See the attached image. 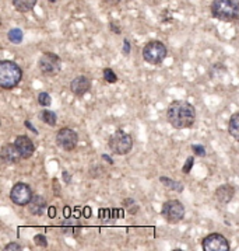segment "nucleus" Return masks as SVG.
I'll return each mask as SVG.
<instances>
[{"label": "nucleus", "mask_w": 239, "mask_h": 251, "mask_svg": "<svg viewBox=\"0 0 239 251\" xmlns=\"http://www.w3.org/2000/svg\"><path fill=\"white\" fill-rule=\"evenodd\" d=\"M104 79H105L107 83L112 84V83H116L118 81V76H116V73L112 71V69L107 68V69H104Z\"/></svg>", "instance_id": "5701e85b"}, {"label": "nucleus", "mask_w": 239, "mask_h": 251, "mask_svg": "<svg viewBox=\"0 0 239 251\" xmlns=\"http://www.w3.org/2000/svg\"><path fill=\"white\" fill-rule=\"evenodd\" d=\"M14 146H16V149L19 151V153H20V156L22 159H30L31 156L34 154V151H35L34 143H32V141H31L28 136H25V135L17 136L16 141H14Z\"/></svg>", "instance_id": "f8f14e48"}, {"label": "nucleus", "mask_w": 239, "mask_h": 251, "mask_svg": "<svg viewBox=\"0 0 239 251\" xmlns=\"http://www.w3.org/2000/svg\"><path fill=\"white\" fill-rule=\"evenodd\" d=\"M38 104H40L41 107H49L50 104H52V97H50L49 93H46V91H42L38 94Z\"/></svg>", "instance_id": "4be33fe9"}, {"label": "nucleus", "mask_w": 239, "mask_h": 251, "mask_svg": "<svg viewBox=\"0 0 239 251\" xmlns=\"http://www.w3.org/2000/svg\"><path fill=\"white\" fill-rule=\"evenodd\" d=\"M108 146H109L112 153L125 156L133 149V138L125 131L118 129L116 132H113V135H110Z\"/></svg>", "instance_id": "39448f33"}, {"label": "nucleus", "mask_w": 239, "mask_h": 251, "mask_svg": "<svg viewBox=\"0 0 239 251\" xmlns=\"http://www.w3.org/2000/svg\"><path fill=\"white\" fill-rule=\"evenodd\" d=\"M22 79L21 68L11 60H1L0 62V87L4 90H11L17 87V84Z\"/></svg>", "instance_id": "f03ea898"}, {"label": "nucleus", "mask_w": 239, "mask_h": 251, "mask_svg": "<svg viewBox=\"0 0 239 251\" xmlns=\"http://www.w3.org/2000/svg\"><path fill=\"white\" fill-rule=\"evenodd\" d=\"M159 181H161L167 188H170V190H174V191H176V192L183 191V184H182V182H176V181L171 180V178H167V177H164V176H161V177H159Z\"/></svg>", "instance_id": "a211bd4d"}, {"label": "nucleus", "mask_w": 239, "mask_h": 251, "mask_svg": "<svg viewBox=\"0 0 239 251\" xmlns=\"http://www.w3.org/2000/svg\"><path fill=\"white\" fill-rule=\"evenodd\" d=\"M204 251H228L229 241L219 233H211L201 241Z\"/></svg>", "instance_id": "9d476101"}, {"label": "nucleus", "mask_w": 239, "mask_h": 251, "mask_svg": "<svg viewBox=\"0 0 239 251\" xmlns=\"http://www.w3.org/2000/svg\"><path fill=\"white\" fill-rule=\"evenodd\" d=\"M32 190L30 188L28 184L25 182H17L13 185L10 191V200L13 203L19 205V206H25L28 205L32 200Z\"/></svg>", "instance_id": "1a4fd4ad"}, {"label": "nucleus", "mask_w": 239, "mask_h": 251, "mask_svg": "<svg viewBox=\"0 0 239 251\" xmlns=\"http://www.w3.org/2000/svg\"><path fill=\"white\" fill-rule=\"evenodd\" d=\"M24 124H25V126H27L28 129H31V131L34 132V133H38V132H37V129H35V126H34V125H31L30 121L27 120V121H25V122H24Z\"/></svg>", "instance_id": "473e14b6"}, {"label": "nucleus", "mask_w": 239, "mask_h": 251, "mask_svg": "<svg viewBox=\"0 0 239 251\" xmlns=\"http://www.w3.org/2000/svg\"><path fill=\"white\" fill-rule=\"evenodd\" d=\"M37 1L38 0H13V6L20 13H28L35 7Z\"/></svg>", "instance_id": "dca6fc26"}, {"label": "nucleus", "mask_w": 239, "mask_h": 251, "mask_svg": "<svg viewBox=\"0 0 239 251\" xmlns=\"http://www.w3.org/2000/svg\"><path fill=\"white\" fill-rule=\"evenodd\" d=\"M102 159H104V160H107L108 161V163H109L110 166H112V164H113V160H112V159H110L109 156H108V154H102Z\"/></svg>", "instance_id": "c9c22d12"}, {"label": "nucleus", "mask_w": 239, "mask_h": 251, "mask_svg": "<svg viewBox=\"0 0 239 251\" xmlns=\"http://www.w3.org/2000/svg\"><path fill=\"white\" fill-rule=\"evenodd\" d=\"M122 206H123L125 211L129 212L130 215H136V213L140 211V205L134 201L133 198H126V200H123Z\"/></svg>", "instance_id": "6ab92c4d"}, {"label": "nucleus", "mask_w": 239, "mask_h": 251, "mask_svg": "<svg viewBox=\"0 0 239 251\" xmlns=\"http://www.w3.org/2000/svg\"><path fill=\"white\" fill-rule=\"evenodd\" d=\"M192 151L196 156H201V157L206 156V148L201 146V145H192Z\"/></svg>", "instance_id": "393cba45"}, {"label": "nucleus", "mask_w": 239, "mask_h": 251, "mask_svg": "<svg viewBox=\"0 0 239 251\" xmlns=\"http://www.w3.org/2000/svg\"><path fill=\"white\" fill-rule=\"evenodd\" d=\"M228 132L235 141L239 142V111L229 118Z\"/></svg>", "instance_id": "f3484780"}, {"label": "nucleus", "mask_w": 239, "mask_h": 251, "mask_svg": "<svg viewBox=\"0 0 239 251\" xmlns=\"http://www.w3.org/2000/svg\"><path fill=\"white\" fill-rule=\"evenodd\" d=\"M102 1H104V4L108 6V7H115V6H118L120 3V0H102Z\"/></svg>", "instance_id": "c756f323"}, {"label": "nucleus", "mask_w": 239, "mask_h": 251, "mask_svg": "<svg viewBox=\"0 0 239 251\" xmlns=\"http://www.w3.org/2000/svg\"><path fill=\"white\" fill-rule=\"evenodd\" d=\"M21 249H22V247H21L19 243H9V244L4 247V250L6 251H10V250L11 251H19V250H21Z\"/></svg>", "instance_id": "bb28decb"}, {"label": "nucleus", "mask_w": 239, "mask_h": 251, "mask_svg": "<svg viewBox=\"0 0 239 251\" xmlns=\"http://www.w3.org/2000/svg\"><path fill=\"white\" fill-rule=\"evenodd\" d=\"M38 68L45 76H56L62 69V59L53 52H45L38 60Z\"/></svg>", "instance_id": "423d86ee"}, {"label": "nucleus", "mask_w": 239, "mask_h": 251, "mask_svg": "<svg viewBox=\"0 0 239 251\" xmlns=\"http://www.w3.org/2000/svg\"><path fill=\"white\" fill-rule=\"evenodd\" d=\"M0 154H1V160H3V163H6V164H16V163H19L22 159L20 156V153H19V151L16 149L14 143L13 145L9 143V145L3 146Z\"/></svg>", "instance_id": "4468645a"}, {"label": "nucleus", "mask_w": 239, "mask_h": 251, "mask_svg": "<svg viewBox=\"0 0 239 251\" xmlns=\"http://www.w3.org/2000/svg\"><path fill=\"white\" fill-rule=\"evenodd\" d=\"M34 243H35L38 247H43V249L48 247V240H46L45 234H37V236L34 237Z\"/></svg>", "instance_id": "b1692460"}, {"label": "nucleus", "mask_w": 239, "mask_h": 251, "mask_svg": "<svg viewBox=\"0 0 239 251\" xmlns=\"http://www.w3.org/2000/svg\"><path fill=\"white\" fill-rule=\"evenodd\" d=\"M91 89V79L88 76H86V75H79V76H76L71 83H70V90L71 93L74 94V96H77V97H83V96H86Z\"/></svg>", "instance_id": "9b49d317"}, {"label": "nucleus", "mask_w": 239, "mask_h": 251, "mask_svg": "<svg viewBox=\"0 0 239 251\" xmlns=\"http://www.w3.org/2000/svg\"><path fill=\"white\" fill-rule=\"evenodd\" d=\"M9 40L13 44H20L21 41H22V31L20 28H11L9 31Z\"/></svg>", "instance_id": "412c9836"}, {"label": "nucleus", "mask_w": 239, "mask_h": 251, "mask_svg": "<svg viewBox=\"0 0 239 251\" xmlns=\"http://www.w3.org/2000/svg\"><path fill=\"white\" fill-rule=\"evenodd\" d=\"M42 120L45 121V124H48L49 126H55L56 125V121H58V117L53 111L50 110H43L42 114H41Z\"/></svg>", "instance_id": "aec40b11"}, {"label": "nucleus", "mask_w": 239, "mask_h": 251, "mask_svg": "<svg viewBox=\"0 0 239 251\" xmlns=\"http://www.w3.org/2000/svg\"><path fill=\"white\" fill-rule=\"evenodd\" d=\"M48 208H49L48 202H46V200L42 195H34L30 203H28V211H30L31 215H35V216L43 215Z\"/></svg>", "instance_id": "ddd939ff"}, {"label": "nucleus", "mask_w": 239, "mask_h": 251, "mask_svg": "<svg viewBox=\"0 0 239 251\" xmlns=\"http://www.w3.org/2000/svg\"><path fill=\"white\" fill-rule=\"evenodd\" d=\"M193 163H195V157H193V156H190V157L186 159V163H185V166H183V169H182L183 174H189L190 170H192V167H193Z\"/></svg>", "instance_id": "a878e982"}, {"label": "nucleus", "mask_w": 239, "mask_h": 251, "mask_svg": "<svg viewBox=\"0 0 239 251\" xmlns=\"http://www.w3.org/2000/svg\"><path fill=\"white\" fill-rule=\"evenodd\" d=\"M122 53H123L125 56H128V55L130 53V42H129V40L123 41V50H122Z\"/></svg>", "instance_id": "c85d7f7f"}, {"label": "nucleus", "mask_w": 239, "mask_h": 251, "mask_svg": "<svg viewBox=\"0 0 239 251\" xmlns=\"http://www.w3.org/2000/svg\"><path fill=\"white\" fill-rule=\"evenodd\" d=\"M77 143H79V135L71 128H62L56 133V145L65 151H74Z\"/></svg>", "instance_id": "6e6552de"}, {"label": "nucleus", "mask_w": 239, "mask_h": 251, "mask_svg": "<svg viewBox=\"0 0 239 251\" xmlns=\"http://www.w3.org/2000/svg\"><path fill=\"white\" fill-rule=\"evenodd\" d=\"M211 14L219 21H235L239 17V0H213Z\"/></svg>", "instance_id": "7ed1b4c3"}, {"label": "nucleus", "mask_w": 239, "mask_h": 251, "mask_svg": "<svg viewBox=\"0 0 239 251\" xmlns=\"http://www.w3.org/2000/svg\"><path fill=\"white\" fill-rule=\"evenodd\" d=\"M52 187H53V194H55V195H60L59 181L56 180V178H53V180H52Z\"/></svg>", "instance_id": "cd10ccee"}, {"label": "nucleus", "mask_w": 239, "mask_h": 251, "mask_svg": "<svg viewBox=\"0 0 239 251\" xmlns=\"http://www.w3.org/2000/svg\"><path fill=\"white\" fill-rule=\"evenodd\" d=\"M48 216H49L50 219H53L56 216V208L55 206H49L48 208Z\"/></svg>", "instance_id": "7c9ffc66"}, {"label": "nucleus", "mask_w": 239, "mask_h": 251, "mask_svg": "<svg viewBox=\"0 0 239 251\" xmlns=\"http://www.w3.org/2000/svg\"><path fill=\"white\" fill-rule=\"evenodd\" d=\"M167 120L175 129H186L196 121V110L188 101H174L167 110Z\"/></svg>", "instance_id": "f257e3e1"}, {"label": "nucleus", "mask_w": 239, "mask_h": 251, "mask_svg": "<svg viewBox=\"0 0 239 251\" xmlns=\"http://www.w3.org/2000/svg\"><path fill=\"white\" fill-rule=\"evenodd\" d=\"M63 180H65L66 184H69L70 180H71V177H70V174L67 173V171H63Z\"/></svg>", "instance_id": "72a5a7b5"}, {"label": "nucleus", "mask_w": 239, "mask_h": 251, "mask_svg": "<svg viewBox=\"0 0 239 251\" xmlns=\"http://www.w3.org/2000/svg\"><path fill=\"white\" fill-rule=\"evenodd\" d=\"M110 30L113 31L115 34H120V28L116 25V24H115V23H113V21L110 23Z\"/></svg>", "instance_id": "2f4dec72"}, {"label": "nucleus", "mask_w": 239, "mask_h": 251, "mask_svg": "<svg viewBox=\"0 0 239 251\" xmlns=\"http://www.w3.org/2000/svg\"><path fill=\"white\" fill-rule=\"evenodd\" d=\"M48 1H50V3H55L56 0H48Z\"/></svg>", "instance_id": "4c0bfd02"}, {"label": "nucleus", "mask_w": 239, "mask_h": 251, "mask_svg": "<svg viewBox=\"0 0 239 251\" xmlns=\"http://www.w3.org/2000/svg\"><path fill=\"white\" fill-rule=\"evenodd\" d=\"M162 216L168 223H178L185 218V206L176 200L167 201L162 205Z\"/></svg>", "instance_id": "0eeeda50"}, {"label": "nucleus", "mask_w": 239, "mask_h": 251, "mask_svg": "<svg viewBox=\"0 0 239 251\" xmlns=\"http://www.w3.org/2000/svg\"><path fill=\"white\" fill-rule=\"evenodd\" d=\"M168 50L161 41H150L143 48V59L150 65H161L167 58Z\"/></svg>", "instance_id": "20e7f679"}, {"label": "nucleus", "mask_w": 239, "mask_h": 251, "mask_svg": "<svg viewBox=\"0 0 239 251\" xmlns=\"http://www.w3.org/2000/svg\"><path fill=\"white\" fill-rule=\"evenodd\" d=\"M234 197H235V188L232 185L224 184V185H219L216 190V200L219 203H229Z\"/></svg>", "instance_id": "2eb2a0df"}, {"label": "nucleus", "mask_w": 239, "mask_h": 251, "mask_svg": "<svg viewBox=\"0 0 239 251\" xmlns=\"http://www.w3.org/2000/svg\"><path fill=\"white\" fill-rule=\"evenodd\" d=\"M71 216V211H70L69 206H66L65 208V218H70Z\"/></svg>", "instance_id": "e433bc0d"}, {"label": "nucleus", "mask_w": 239, "mask_h": 251, "mask_svg": "<svg viewBox=\"0 0 239 251\" xmlns=\"http://www.w3.org/2000/svg\"><path fill=\"white\" fill-rule=\"evenodd\" d=\"M84 218H90L91 216V208H84V212H83Z\"/></svg>", "instance_id": "f704fd0d"}]
</instances>
